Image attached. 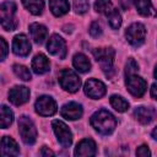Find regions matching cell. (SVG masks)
Segmentation results:
<instances>
[{"instance_id": "10", "label": "cell", "mask_w": 157, "mask_h": 157, "mask_svg": "<svg viewBox=\"0 0 157 157\" xmlns=\"http://www.w3.org/2000/svg\"><path fill=\"white\" fill-rule=\"evenodd\" d=\"M85 93L90 97V98H93V99H98V98H102L104 94H105V85L99 81V80H96V78H90L86 81L85 83Z\"/></svg>"}, {"instance_id": "16", "label": "cell", "mask_w": 157, "mask_h": 157, "mask_svg": "<svg viewBox=\"0 0 157 157\" xmlns=\"http://www.w3.org/2000/svg\"><path fill=\"white\" fill-rule=\"evenodd\" d=\"M157 115V112L152 107H137L134 110V118L141 124H150Z\"/></svg>"}, {"instance_id": "9", "label": "cell", "mask_w": 157, "mask_h": 157, "mask_svg": "<svg viewBox=\"0 0 157 157\" xmlns=\"http://www.w3.org/2000/svg\"><path fill=\"white\" fill-rule=\"evenodd\" d=\"M36 112L42 117H50L56 113V103L50 96H40L34 104Z\"/></svg>"}, {"instance_id": "20", "label": "cell", "mask_w": 157, "mask_h": 157, "mask_svg": "<svg viewBox=\"0 0 157 157\" xmlns=\"http://www.w3.org/2000/svg\"><path fill=\"white\" fill-rule=\"evenodd\" d=\"M49 7L53 15L59 17L69 12L70 4L67 0H49Z\"/></svg>"}, {"instance_id": "26", "label": "cell", "mask_w": 157, "mask_h": 157, "mask_svg": "<svg viewBox=\"0 0 157 157\" xmlns=\"http://www.w3.org/2000/svg\"><path fill=\"white\" fill-rule=\"evenodd\" d=\"M113 9L114 7H113V4L110 0H96V2H94V10L99 13L108 15Z\"/></svg>"}, {"instance_id": "18", "label": "cell", "mask_w": 157, "mask_h": 157, "mask_svg": "<svg viewBox=\"0 0 157 157\" xmlns=\"http://www.w3.org/2000/svg\"><path fill=\"white\" fill-rule=\"evenodd\" d=\"M29 33H31L32 39H33L37 44H40V43H43L44 39L47 38L48 29H47L45 26L34 22V23H31V25H29Z\"/></svg>"}, {"instance_id": "15", "label": "cell", "mask_w": 157, "mask_h": 157, "mask_svg": "<svg viewBox=\"0 0 157 157\" xmlns=\"http://www.w3.org/2000/svg\"><path fill=\"white\" fill-rule=\"evenodd\" d=\"M96 152H97L96 142L92 139H83L77 144L74 153L77 157H87V156H94Z\"/></svg>"}, {"instance_id": "22", "label": "cell", "mask_w": 157, "mask_h": 157, "mask_svg": "<svg viewBox=\"0 0 157 157\" xmlns=\"http://www.w3.org/2000/svg\"><path fill=\"white\" fill-rule=\"evenodd\" d=\"M134 2H135V7L140 15L147 17V16L156 13L153 7H152L151 0H134Z\"/></svg>"}, {"instance_id": "8", "label": "cell", "mask_w": 157, "mask_h": 157, "mask_svg": "<svg viewBox=\"0 0 157 157\" xmlns=\"http://www.w3.org/2000/svg\"><path fill=\"white\" fill-rule=\"evenodd\" d=\"M125 85L128 91L136 98L142 97L144 93L146 92V81L142 77L137 76L136 74L128 75L125 80Z\"/></svg>"}, {"instance_id": "30", "label": "cell", "mask_w": 157, "mask_h": 157, "mask_svg": "<svg viewBox=\"0 0 157 157\" xmlns=\"http://www.w3.org/2000/svg\"><path fill=\"white\" fill-rule=\"evenodd\" d=\"M139 70V65L137 63L132 59V58H129L128 61H126V65H125V75H132V74H136Z\"/></svg>"}, {"instance_id": "14", "label": "cell", "mask_w": 157, "mask_h": 157, "mask_svg": "<svg viewBox=\"0 0 157 157\" xmlns=\"http://www.w3.org/2000/svg\"><path fill=\"white\" fill-rule=\"evenodd\" d=\"M60 114L63 118H65L67 120H76L82 117L83 109H82L81 104H78L76 102H69L61 107Z\"/></svg>"}, {"instance_id": "25", "label": "cell", "mask_w": 157, "mask_h": 157, "mask_svg": "<svg viewBox=\"0 0 157 157\" xmlns=\"http://www.w3.org/2000/svg\"><path fill=\"white\" fill-rule=\"evenodd\" d=\"M110 104H112V107H113L115 110H118V112H120V113L125 112V110L129 108L128 101H125L121 96H118V94H113V96L110 97Z\"/></svg>"}, {"instance_id": "6", "label": "cell", "mask_w": 157, "mask_h": 157, "mask_svg": "<svg viewBox=\"0 0 157 157\" xmlns=\"http://www.w3.org/2000/svg\"><path fill=\"white\" fill-rule=\"evenodd\" d=\"M59 83L63 90H65L70 93H74V92L78 91V88L81 86V80L74 71L65 69L59 75Z\"/></svg>"}, {"instance_id": "19", "label": "cell", "mask_w": 157, "mask_h": 157, "mask_svg": "<svg viewBox=\"0 0 157 157\" xmlns=\"http://www.w3.org/2000/svg\"><path fill=\"white\" fill-rule=\"evenodd\" d=\"M1 153L4 156H17L20 153L18 145L12 137L4 136L1 139Z\"/></svg>"}, {"instance_id": "11", "label": "cell", "mask_w": 157, "mask_h": 157, "mask_svg": "<svg viewBox=\"0 0 157 157\" xmlns=\"http://www.w3.org/2000/svg\"><path fill=\"white\" fill-rule=\"evenodd\" d=\"M47 49L52 55L64 59L66 55V43L59 34H53L47 44Z\"/></svg>"}, {"instance_id": "32", "label": "cell", "mask_w": 157, "mask_h": 157, "mask_svg": "<svg viewBox=\"0 0 157 157\" xmlns=\"http://www.w3.org/2000/svg\"><path fill=\"white\" fill-rule=\"evenodd\" d=\"M136 155L137 156H141V157H147V156H151V151L148 150V147L146 145H141V146L137 147Z\"/></svg>"}, {"instance_id": "38", "label": "cell", "mask_w": 157, "mask_h": 157, "mask_svg": "<svg viewBox=\"0 0 157 157\" xmlns=\"http://www.w3.org/2000/svg\"><path fill=\"white\" fill-rule=\"evenodd\" d=\"M153 75H155V77L157 78V65H156V67H155V72H153Z\"/></svg>"}, {"instance_id": "35", "label": "cell", "mask_w": 157, "mask_h": 157, "mask_svg": "<svg viewBox=\"0 0 157 157\" xmlns=\"http://www.w3.org/2000/svg\"><path fill=\"white\" fill-rule=\"evenodd\" d=\"M151 96H152V98H155L157 101V83H153L151 86Z\"/></svg>"}, {"instance_id": "3", "label": "cell", "mask_w": 157, "mask_h": 157, "mask_svg": "<svg viewBox=\"0 0 157 157\" xmlns=\"http://www.w3.org/2000/svg\"><path fill=\"white\" fill-rule=\"evenodd\" d=\"M16 5L12 1H5L0 7V20L1 27L6 31H13L17 27L16 20Z\"/></svg>"}, {"instance_id": "17", "label": "cell", "mask_w": 157, "mask_h": 157, "mask_svg": "<svg viewBox=\"0 0 157 157\" xmlns=\"http://www.w3.org/2000/svg\"><path fill=\"white\" fill-rule=\"evenodd\" d=\"M32 69L38 75H42V74L48 72L49 69H50L49 59L44 54H37L33 58V60H32Z\"/></svg>"}, {"instance_id": "2", "label": "cell", "mask_w": 157, "mask_h": 157, "mask_svg": "<svg viewBox=\"0 0 157 157\" xmlns=\"http://www.w3.org/2000/svg\"><path fill=\"white\" fill-rule=\"evenodd\" d=\"M114 55H115V52L112 47L97 48L93 50L94 59L99 64L102 71L108 77H112L114 75Z\"/></svg>"}, {"instance_id": "28", "label": "cell", "mask_w": 157, "mask_h": 157, "mask_svg": "<svg viewBox=\"0 0 157 157\" xmlns=\"http://www.w3.org/2000/svg\"><path fill=\"white\" fill-rule=\"evenodd\" d=\"M13 72L17 77H20L23 81H29L31 80V71L23 65H18V64L13 65Z\"/></svg>"}, {"instance_id": "37", "label": "cell", "mask_w": 157, "mask_h": 157, "mask_svg": "<svg viewBox=\"0 0 157 157\" xmlns=\"http://www.w3.org/2000/svg\"><path fill=\"white\" fill-rule=\"evenodd\" d=\"M152 137H153L155 140H157V126L152 130Z\"/></svg>"}, {"instance_id": "1", "label": "cell", "mask_w": 157, "mask_h": 157, "mask_svg": "<svg viewBox=\"0 0 157 157\" xmlns=\"http://www.w3.org/2000/svg\"><path fill=\"white\" fill-rule=\"evenodd\" d=\"M90 123L92 128L101 135H110L117 126V119L107 109H99L93 113Z\"/></svg>"}, {"instance_id": "27", "label": "cell", "mask_w": 157, "mask_h": 157, "mask_svg": "<svg viewBox=\"0 0 157 157\" xmlns=\"http://www.w3.org/2000/svg\"><path fill=\"white\" fill-rule=\"evenodd\" d=\"M107 17H108V23H109V26L113 29H118L120 27V25H121V16H120V13H119V11L117 9H113L107 15Z\"/></svg>"}, {"instance_id": "21", "label": "cell", "mask_w": 157, "mask_h": 157, "mask_svg": "<svg viewBox=\"0 0 157 157\" xmlns=\"http://www.w3.org/2000/svg\"><path fill=\"white\" fill-rule=\"evenodd\" d=\"M72 65L80 72H87V71L91 70V63H90L88 58L82 53H77V54L74 55Z\"/></svg>"}, {"instance_id": "34", "label": "cell", "mask_w": 157, "mask_h": 157, "mask_svg": "<svg viewBox=\"0 0 157 157\" xmlns=\"http://www.w3.org/2000/svg\"><path fill=\"white\" fill-rule=\"evenodd\" d=\"M39 155L40 156H54V152L52 150H49L47 146H43L42 150L39 151Z\"/></svg>"}, {"instance_id": "36", "label": "cell", "mask_w": 157, "mask_h": 157, "mask_svg": "<svg viewBox=\"0 0 157 157\" xmlns=\"http://www.w3.org/2000/svg\"><path fill=\"white\" fill-rule=\"evenodd\" d=\"M120 2H121V6H123V9H125V10H128V9H129V6H130V2H129V0H120Z\"/></svg>"}, {"instance_id": "23", "label": "cell", "mask_w": 157, "mask_h": 157, "mask_svg": "<svg viewBox=\"0 0 157 157\" xmlns=\"http://www.w3.org/2000/svg\"><path fill=\"white\" fill-rule=\"evenodd\" d=\"M22 4L32 15H40L44 9V0H22Z\"/></svg>"}, {"instance_id": "12", "label": "cell", "mask_w": 157, "mask_h": 157, "mask_svg": "<svg viewBox=\"0 0 157 157\" xmlns=\"http://www.w3.org/2000/svg\"><path fill=\"white\" fill-rule=\"evenodd\" d=\"M12 50L18 56H27L31 52V43L26 34H17L12 42Z\"/></svg>"}, {"instance_id": "29", "label": "cell", "mask_w": 157, "mask_h": 157, "mask_svg": "<svg viewBox=\"0 0 157 157\" xmlns=\"http://www.w3.org/2000/svg\"><path fill=\"white\" fill-rule=\"evenodd\" d=\"M90 9L88 0H74V10L76 13H85Z\"/></svg>"}, {"instance_id": "33", "label": "cell", "mask_w": 157, "mask_h": 157, "mask_svg": "<svg viewBox=\"0 0 157 157\" xmlns=\"http://www.w3.org/2000/svg\"><path fill=\"white\" fill-rule=\"evenodd\" d=\"M0 43H1V55H0V60H5L6 55H7V44L5 42L4 38H0Z\"/></svg>"}, {"instance_id": "31", "label": "cell", "mask_w": 157, "mask_h": 157, "mask_svg": "<svg viewBox=\"0 0 157 157\" xmlns=\"http://www.w3.org/2000/svg\"><path fill=\"white\" fill-rule=\"evenodd\" d=\"M102 32H103V31H102V26H101L99 22L94 21V22L91 23V26H90V34H91L93 38L99 37V36L102 34Z\"/></svg>"}, {"instance_id": "7", "label": "cell", "mask_w": 157, "mask_h": 157, "mask_svg": "<svg viewBox=\"0 0 157 157\" xmlns=\"http://www.w3.org/2000/svg\"><path fill=\"white\" fill-rule=\"evenodd\" d=\"M52 126H53L54 134H55L59 144L63 147L71 146V144H72V134H71L69 126L65 123H63L61 120H53Z\"/></svg>"}, {"instance_id": "4", "label": "cell", "mask_w": 157, "mask_h": 157, "mask_svg": "<svg viewBox=\"0 0 157 157\" xmlns=\"http://www.w3.org/2000/svg\"><path fill=\"white\" fill-rule=\"evenodd\" d=\"M18 132L26 145H33L37 140V129L33 121L26 115L18 118Z\"/></svg>"}, {"instance_id": "13", "label": "cell", "mask_w": 157, "mask_h": 157, "mask_svg": "<svg viewBox=\"0 0 157 157\" xmlns=\"http://www.w3.org/2000/svg\"><path fill=\"white\" fill-rule=\"evenodd\" d=\"M9 99L15 105H21L29 99V90L25 86H15L9 91Z\"/></svg>"}, {"instance_id": "24", "label": "cell", "mask_w": 157, "mask_h": 157, "mask_svg": "<svg viewBox=\"0 0 157 157\" xmlns=\"http://www.w3.org/2000/svg\"><path fill=\"white\" fill-rule=\"evenodd\" d=\"M13 121V113L12 110L6 107V105H1V119H0V124L2 129L9 128Z\"/></svg>"}, {"instance_id": "5", "label": "cell", "mask_w": 157, "mask_h": 157, "mask_svg": "<svg viewBox=\"0 0 157 157\" xmlns=\"http://www.w3.org/2000/svg\"><path fill=\"white\" fill-rule=\"evenodd\" d=\"M125 38L132 47H140L146 38V28L142 23L135 22L130 25L125 31Z\"/></svg>"}]
</instances>
